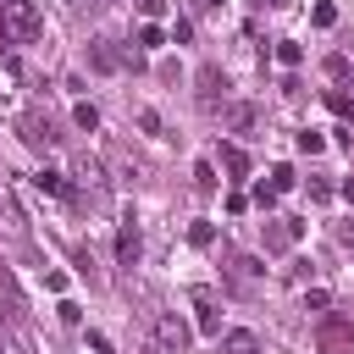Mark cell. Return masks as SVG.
Here are the masks:
<instances>
[{"mask_svg":"<svg viewBox=\"0 0 354 354\" xmlns=\"http://www.w3.org/2000/svg\"><path fill=\"white\" fill-rule=\"evenodd\" d=\"M304 310H326V288H310L304 293Z\"/></svg>","mask_w":354,"mask_h":354,"instance_id":"4316f807","label":"cell"},{"mask_svg":"<svg viewBox=\"0 0 354 354\" xmlns=\"http://www.w3.org/2000/svg\"><path fill=\"white\" fill-rule=\"evenodd\" d=\"M88 66L94 72H122L127 66V50H116V39H94L88 44Z\"/></svg>","mask_w":354,"mask_h":354,"instance_id":"8992f818","label":"cell"},{"mask_svg":"<svg viewBox=\"0 0 354 354\" xmlns=\"http://www.w3.org/2000/svg\"><path fill=\"white\" fill-rule=\"evenodd\" d=\"M17 127H22V138H28L33 149H50V144H55V127H50V116H39V111H28Z\"/></svg>","mask_w":354,"mask_h":354,"instance_id":"52a82bcc","label":"cell"},{"mask_svg":"<svg viewBox=\"0 0 354 354\" xmlns=\"http://www.w3.org/2000/svg\"><path fill=\"white\" fill-rule=\"evenodd\" d=\"M310 22H315V28H332V22H337V6H326V0H321V6L310 11Z\"/></svg>","mask_w":354,"mask_h":354,"instance_id":"44dd1931","label":"cell"},{"mask_svg":"<svg viewBox=\"0 0 354 354\" xmlns=\"http://www.w3.org/2000/svg\"><path fill=\"white\" fill-rule=\"evenodd\" d=\"M277 61H282V66H299V61H304V50H299L293 39H282V44H277Z\"/></svg>","mask_w":354,"mask_h":354,"instance_id":"ac0fdd59","label":"cell"},{"mask_svg":"<svg viewBox=\"0 0 354 354\" xmlns=\"http://www.w3.org/2000/svg\"><path fill=\"white\" fill-rule=\"evenodd\" d=\"M133 6H138V17H149V22L166 11V0H133Z\"/></svg>","mask_w":354,"mask_h":354,"instance_id":"d4e9b609","label":"cell"},{"mask_svg":"<svg viewBox=\"0 0 354 354\" xmlns=\"http://www.w3.org/2000/svg\"><path fill=\"white\" fill-rule=\"evenodd\" d=\"M0 28L11 33V44H33L44 33V17L33 11V0H6L0 6Z\"/></svg>","mask_w":354,"mask_h":354,"instance_id":"6da1fadb","label":"cell"},{"mask_svg":"<svg viewBox=\"0 0 354 354\" xmlns=\"http://www.w3.org/2000/svg\"><path fill=\"white\" fill-rule=\"evenodd\" d=\"M138 254H144V238H138L133 221H122V232H116V260H122V266H138Z\"/></svg>","mask_w":354,"mask_h":354,"instance_id":"ba28073f","label":"cell"},{"mask_svg":"<svg viewBox=\"0 0 354 354\" xmlns=\"http://www.w3.org/2000/svg\"><path fill=\"white\" fill-rule=\"evenodd\" d=\"M6 44H11V33H6V28H0V55H6Z\"/></svg>","mask_w":354,"mask_h":354,"instance_id":"4dcf8cb0","label":"cell"},{"mask_svg":"<svg viewBox=\"0 0 354 354\" xmlns=\"http://www.w3.org/2000/svg\"><path fill=\"white\" fill-rule=\"evenodd\" d=\"M188 337H194V332H188V321H183V315H160V321H155V343H160L166 354H183V348H188Z\"/></svg>","mask_w":354,"mask_h":354,"instance_id":"277c9868","label":"cell"},{"mask_svg":"<svg viewBox=\"0 0 354 354\" xmlns=\"http://www.w3.org/2000/svg\"><path fill=\"white\" fill-rule=\"evenodd\" d=\"M221 88H227V77L216 72V66H199V105H221Z\"/></svg>","mask_w":354,"mask_h":354,"instance_id":"9c48e42d","label":"cell"},{"mask_svg":"<svg viewBox=\"0 0 354 354\" xmlns=\"http://www.w3.org/2000/svg\"><path fill=\"white\" fill-rule=\"evenodd\" d=\"M138 44H144V50H155V44H166V33H160L155 22H144V28H138Z\"/></svg>","mask_w":354,"mask_h":354,"instance_id":"7402d4cb","label":"cell"},{"mask_svg":"<svg viewBox=\"0 0 354 354\" xmlns=\"http://www.w3.org/2000/svg\"><path fill=\"white\" fill-rule=\"evenodd\" d=\"M254 122H260V111L249 100H221V127L227 133H254Z\"/></svg>","mask_w":354,"mask_h":354,"instance_id":"5b68a950","label":"cell"},{"mask_svg":"<svg viewBox=\"0 0 354 354\" xmlns=\"http://www.w3.org/2000/svg\"><path fill=\"white\" fill-rule=\"evenodd\" d=\"M72 122H77V127H83V133H94V127H100V111H94V105H88V100H83V105H77V111H72Z\"/></svg>","mask_w":354,"mask_h":354,"instance_id":"e0dca14e","label":"cell"},{"mask_svg":"<svg viewBox=\"0 0 354 354\" xmlns=\"http://www.w3.org/2000/svg\"><path fill=\"white\" fill-rule=\"evenodd\" d=\"M299 232H304L299 216H271V221H266V249H271V254H277V249H293Z\"/></svg>","mask_w":354,"mask_h":354,"instance_id":"3957f363","label":"cell"},{"mask_svg":"<svg viewBox=\"0 0 354 354\" xmlns=\"http://www.w3.org/2000/svg\"><path fill=\"white\" fill-rule=\"evenodd\" d=\"M188 238H194V243H199V249H205V243H210V238H216V227H210V221H194V227H188Z\"/></svg>","mask_w":354,"mask_h":354,"instance_id":"603a6c76","label":"cell"},{"mask_svg":"<svg viewBox=\"0 0 354 354\" xmlns=\"http://www.w3.org/2000/svg\"><path fill=\"white\" fill-rule=\"evenodd\" d=\"M260 271H266V266H260L254 254H238V260H232V282H254Z\"/></svg>","mask_w":354,"mask_h":354,"instance_id":"5bb4252c","label":"cell"},{"mask_svg":"<svg viewBox=\"0 0 354 354\" xmlns=\"http://www.w3.org/2000/svg\"><path fill=\"white\" fill-rule=\"evenodd\" d=\"M88 348H94V354H111V337H105V332H88Z\"/></svg>","mask_w":354,"mask_h":354,"instance_id":"f1b7e54d","label":"cell"},{"mask_svg":"<svg viewBox=\"0 0 354 354\" xmlns=\"http://www.w3.org/2000/svg\"><path fill=\"white\" fill-rule=\"evenodd\" d=\"M337 243H343V249H354V216H348V221H337Z\"/></svg>","mask_w":354,"mask_h":354,"instance_id":"83f0119b","label":"cell"},{"mask_svg":"<svg viewBox=\"0 0 354 354\" xmlns=\"http://www.w3.org/2000/svg\"><path fill=\"white\" fill-rule=\"evenodd\" d=\"M194 188H199V194H216V166H210V160L194 166Z\"/></svg>","mask_w":354,"mask_h":354,"instance_id":"9a60e30c","label":"cell"},{"mask_svg":"<svg viewBox=\"0 0 354 354\" xmlns=\"http://www.w3.org/2000/svg\"><path fill=\"white\" fill-rule=\"evenodd\" d=\"M254 205H260V210H271V205H277V188H271V183H260V188H254Z\"/></svg>","mask_w":354,"mask_h":354,"instance_id":"cb8c5ba5","label":"cell"},{"mask_svg":"<svg viewBox=\"0 0 354 354\" xmlns=\"http://www.w3.org/2000/svg\"><path fill=\"white\" fill-rule=\"evenodd\" d=\"M33 183H39L44 194H55V199H72V183H66V171H50V166H44Z\"/></svg>","mask_w":354,"mask_h":354,"instance_id":"8fae6325","label":"cell"},{"mask_svg":"<svg viewBox=\"0 0 354 354\" xmlns=\"http://www.w3.org/2000/svg\"><path fill=\"white\" fill-rule=\"evenodd\" d=\"M299 149H304V155H321V149H326V138H321L315 127H304V133H299Z\"/></svg>","mask_w":354,"mask_h":354,"instance_id":"d6986e66","label":"cell"},{"mask_svg":"<svg viewBox=\"0 0 354 354\" xmlns=\"http://www.w3.org/2000/svg\"><path fill=\"white\" fill-rule=\"evenodd\" d=\"M199 332H205V337H221V315H216L210 293H199Z\"/></svg>","mask_w":354,"mask_h":354,"instance_id":"7c38bea8","label":"cell"},{"mask_svg":"<svg viewBox=\"0 0 354 354\" xmlns=\"http://www.w3.org/2000/svg\"><path fill=\"white\" fill-rule=\"evenodd\" d=\"M343 199H348V205H354V177H343Z\"/></svg>","mask_w":354,"mask_h":354,"instance_id":"f546056e","label":"cell"},{"mask_svg":"<svg viewBox=\"0 0 354 354\" xmlns=\"http://www.w3.org/2000/svg\"><path fill=\"white\" fill-rule=\"evenodd\" d=\"M326 105H332L337 116H354V100H348V88H326Z\"/></svg>","mask_w":354,"mask_h":354,"instance_id":"2e32d148","label":"cell"},{"mask_svg":"<svg viewBox=\"0 0 354 354\" xmlns=\"http://www.w3.org/2000/svg\"><path fill=\"white\" fill-rule=\"evenodd\" d=\"M260 6H271V11H282V6H288V0H260Z\"/></svg>","mask_w":354,"mask_h":354,"instance_id":"1f68e13d","label":"cell"},{"mask_svg":"<svg viewBox=\"0 0 354 354\" xmlns=\"http://www.w3.org/2000/svg\"><path fill=\"white\" fill-rule=\"evenodd\" d=\"M293 183H299V177H293V166H271V188H277V194H288Z\"/></svg>","mask_w":354,"mask_h":354,"instance_id":"ffe728a7","label":"cell"},{"mask_svg":"<svg viewBox=\"0 0 354 354\" xmlns=\"http://www.w3.org/2000/svg\"><path fill=\"white\" fill-rule=\"evenodd\" d=\"M321 354H354V321L348 315H326L321 321Z\"/></svg>","mask_w":354,"mask_h":354,"instance_id":"7a4b0ae2","label":"cell"},{"mask_svg":"<svg viewBox=\"0 0 354 354\" xmlns=\"http://www.w3.org/2000/svg\"><path fill=\"white\" fill-rule=\"evenodd\" d=\"M221 354H260V337L249 326H232V332H221Z\"/></svg>","mask_w":354,"mask_h":354,"instance_id":"30bf717a","label":"cell"},{"mask_svg":"<svg viewBox=\"0 0 354 354\" xmlns=\"http://www.w3.org/2000/svg\"><path fill=\"white\" fill-rule=\"evenodd\" d=\"M326 72H332V77L343 83V77H348V61H343V55H326Z\"/></svg>","mask_w":354,"mask_h":354,"instance_id":"484cf974","label":"cell"},{"mask_svg":"<svg viewBox=\"0 0 354 354\" xmlns=\"http://www.w3.org/2000/svg\"><path fill=\"white\" fill-rule=\"evenodd\" d=\"M221 166H227L232 177H243V171H249V155H243L238 144H221Z\"/></svg>","mask_w":354,"mask_h":354,"instance_id":"4fadbf2b","label":"cell"}]
</instances>
